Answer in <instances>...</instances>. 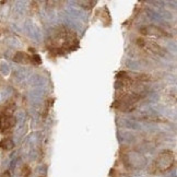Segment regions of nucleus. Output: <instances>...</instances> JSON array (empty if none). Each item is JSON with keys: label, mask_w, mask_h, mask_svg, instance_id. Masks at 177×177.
<instances>
[{"label": "nucleus", "mask_w": 177, "mask_h": 177, "mask_svg": "<svg viewBox=\"0 0 177 177\" xmlns=\"http://www.w3.org/2000/svg\"><path fill=\"white\" fill-rule=\"evenodd\" d=\"M137 45L140 46L141 48H144V49H147V51H151V53H153V54L160 55V56L165 55L164 48L162 47V46H160L156 42L152 41V39L138 38V39H137Z\"/></svg>", "instance_id": "obj_2"}, {"label": "nucleus", "mask_w": 177, "mask_h": 177, "mask_svg": "<svg viewBox=\"0 0 177 177\" xmlns=\"http://www.w3.org/2000/svg\"><path fill=\"white\" fill-rule=\"evenodd\" d=\"M175 163L174 152L171 150H164L155 158L150 168L152 174H162L170 171Z\"/></svg>", "instance_id": "obj_1"}, {"label": "nucleus", "mask_w": 177, "mask_h": 177, "mask_svg": "<svg viewBox=\"0 0 177 177\" xmlns=\"http://www.w3.org/2000/svg\"><path fill=\"white\" fill-rule=\"evenodd\" d=\"M32 173V170L29 165H24L22 167V176L23 177H29Z\"/></svg>", "instance_id": "obj_8"}, {"label": "nucleus", "mask_w": 177, "mask_h": 177, "mask_svg": "<svg viewBox=\"0 0 177 177\" xmlns=\"http://www.w3.org/2000/svg\"><path fill=\"white\" fill-rule=\"evenodd\" d=\"M1 177H11V174H10L9 171H6V172H3V173H2Z\"/></svg>", "instance_id": "obj_10"}, {"label": "nucleus", "mask_w": 177, "mask_h": 177, "mask_svg": "<svg viewBox=\"0 0 177 177\" xmlns=\"http://www.w3.org/2000/svg\"><path fill=\"white\" fill-rule=\"evenodd\" d=\"M16 120L13 116H7V115L0 114V131L7 132L16 126Z\"/></svg>", "instance_id": "obj_4"}, {"label": "nucleus", "mask_w": 177, "mask_h": 177, "mask_svg": "<svg viewBox=\"0 0 177 177\" xmlns=\"http://www.w3.org/2000/svg\"><path fill=\"white\" fill-rule=\"evenodd\" d=\"M0 148L4 150V151H10V150H12L14 148V141L9 137H6L0 141Z\"/></svg>", "instance_id": "obj_7"}, {"label": "nucleus", "mask_w": 177, "mask_h": 177, "mask_svg": "<svg viewBox=\"0 0 177 177\" xmlns=\"http://www.w3.org/2000/svg\"><path fill=\"white\" fill-rule=\"evenodd\" d=\"M13 61H16L18 63H23V65H26V63H31L32 62V56L28 55L26 53H23V51H18L14 57H13Z\"/></svg>", "instance_id": "obj_5"}, {"label": "nucleus", "mask_w": 177, "mask_h": 177, "mask_svg": "<svg viewBox=\"0 0 177 177\" xmlns=\"http://www.w3.org/2000/svg\"><path fill=\"white\" fill-rule=\"evenodd\" d=\"M14 111H16V104H14L13 102H8L7 104L1 106V108H0L1 114L7 115V116H12Z\"/></svg>", "instance_id": "obj_6"}, {"label": "nucleus", "mask_w": 177, "mask_h": 177, "mask_svg": "<svg viewBox=\"0 0 177 177\" xmlns=\"http://www.w3.org/2000/svg\"><path fill=\"white\" fill-rule=\"evenodd\" d=\"M32 62L35 63V65H41V62H42L41 57H39L38 55H33V56H32Z\"/></svg>", "instance_id": "obj_9"}, {"label": "nucleus", "mask_w": 177, "mask_h": 177, "mask_svg": "<svg viewBox=\"0 0 177 177\" xmlns=\"http://www.w3.org/2000/svg\"><path fill=\"white\" fill-rule=\"evenodd\" d=\"M140 33L144 36H149V37H165L168 36L167 32H165L163 29L158 28L156 25H147L143 26L140 29Z\"/></svg>", "instance_id": "obj_3"}]
</instances>
